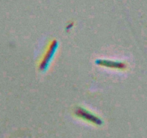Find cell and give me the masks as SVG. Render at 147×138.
Instances as JSON below:
<instances>
[{"mask_svg": "<svg viewBox=\"0 0 147 138\" xmlns=\"http://www.w3.org/2000/svg\"><path fill=\"white\" fill-rule=\"evenodd\" d=\"M97 64L101 65V66H106V67L111 68L115 69H122L125 67L123 63H119V62L110 61L106 60H97Z\"/></svg>", "mask_w": 147, "mask_h": 138, "instance_id": "obj_3", "label": "cell"}, {"mask_svg": "<svg viewBox=\"0 0 147 138\" xmlns=\"http://www.w3.org/2000/svg\"><path fill=\"white\" fill-rule=\"evenodd\" d=\"M57 49V40H53L47 47V50H46L45 53L44 54V56L42 57L41 62H40V66H39L40 70H42V71H45L47 70L49 65L51 63L52 60L54 57L55 53Z\"/></svg>", "mask_w": 147, "mask_h": 138, "instance_id": "obj_1", "label": "cell"}, {"mask_svg": "<svg viewBox=\"0 0 147 138\" xmlns=\"http://www.w3.org/2000/svg\"><path fill=\"white\" fill-rule=\"evenodd\" d=\"M75 114L77 116L80 117L83 119V120H86V122H91V123L95 124L96 125H101L103 124L101 119L95 114H92L91 112L89 111L86 110V109H83L82 107H78L76 109Z\"/></svg>", "mask_w": 147, "mask_h": 138, "instance_id": "obj_2", "label": "cell"}]
</instances>
